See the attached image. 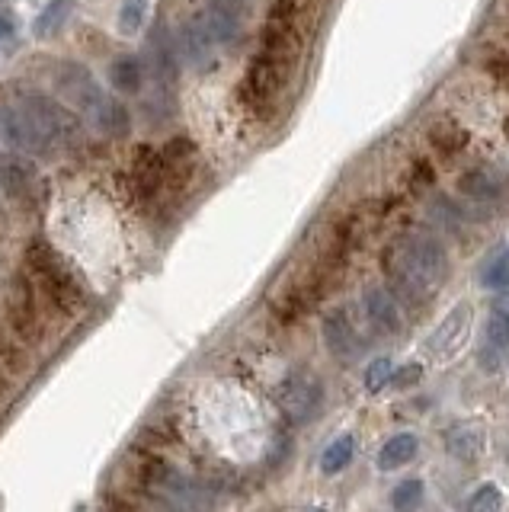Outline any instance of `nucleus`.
<instances>
[{"mask_svg":"<svg viewBox=\"0 0 509 512\" xmlns=\"http://www.w3.org/2000/svg\"><path fill=\"white\" fill-rule=\"evenodd\" d=\"M324 343L327 349L333 352V359H343L349 362L359 352V330L353 324V317H349L346 308H337L324 317Z\"/></svg>","mask_w":509,"mask_h":512,"instance_id":"10","label":"nucleus"},{"mask_svg":"<svg viewBox=\"0 0 509 512\" xmlns=\"http://www.w3.org/2000/svg\"><path fill=\"white\" fill-rule=\"evenodd\" d=\"M481 282H484V288H493V292H503V288H509V247H503L497 256H490V263L484 266Z\"/></svg>","mask_w":509,"mask_h":512,"instance_id":"22","label":"nucleus"},{"mask_svg":"<svg viewBox=\"0 0 509 512\" xmlns=\"http://www.w3.org/2000/svg\"><path fill=\"white\" fill-rule=\"evenodd\" d=\"M487 71L497 84H509V55H493L487 61Z\"/></svg>","mask_w":509,"mask_h":512,"instance_id":"26","label":"nucleus"},{"mask_svg":"<svg viewBox=\"0 0 509 512\" xmlns=\"http://www.w3.org/2000/svg\"><path fill=\"white\" fill-rule=\"evenodd\" d=\"M356 455V439L353 436H337L327 448H324V455H321V471L324 474H340L349 461H353Z\"/></svg>","mask_w":509,"mask_h":512,"instance_id":"19","label":"nucleus"},{"mask_svg":"<svg viewBox=\"0 0 509 512\" xmlns=\"http://www.w3.org/2000/svg\"><path fill=\"white\" fill-rule=\"evenodd\" d=\"M465 512H503V490L497 484H481L468 496Z\"/></svg>","mask_w":509,"mask_h":512,"instance_id":"23","label":"nucleus"},{"mask_svg":"<svg viewBox=\"0 0 509 512\" xmlns=\"http://www.w3.org/2000/svg\"><path fill=\"white\" fill-rule=\"evenodd\" d=\"M279 407L292 423H308L314 420L324 407V384L314 372H295L292 378L282 381L279 391Z\"/></svg>","mask_w":509,"mask_h":512,"instance_id":"4","label":"nucleus"},{"mask_svg":"<svg viewBox=\"0 0 509 512\" xmlns=\"http://www.w3.org/2000/svg\"><path fill=\"white\" fill-rule=\"evenodd\" d=\"M381 269H385L394 298H404L407 304H426L429 295L449 279L452 263L436 237L423 231H407L385 247Z\"/></svg>","mask_w":509,"mask_h":512,"instance_id":"1","label":"nucleus"},{"mask_svg":"<svg viewBox=\"0 0 509 512\" xmlns=\"http://www.w3.org/2000/svg\"><path fill=\"white\" fill-rule=\"evenodd\" d=\"M423 493H426V487H423L420 477L401 480V484L391 490V506H394V512H420Z\"/></svg>","mask_w":509,"mask_h":512,"instance_id":"20","label":"nucleus"},{"mask_svg":"<svg viewBox=\"0 0 509 512\" xmlns=\"http://www.w3.org/2000/svg\"><path fill=\"white\" fill-rule=\"evenodd\" d=\"M506 359H509V298H497L484 327L481 368L484 372H500Z\"/></svg>","mask_w":509,"mask_h":512,"instance_id":"6","label":"nucleus"},{"mask_svg":"<svg viewBox=\"0 0 509 512\" xmlns=\"http://www.w3.org/2000/svg\"><path fill=\"white\" fill-rule=\"evenodd\" d=\"M209 7H218V10H228V13L241 16L244 7H247V0H209Z\"/></svg>","mask_w":509,"mask_h":512,"instance_id":"27","label":"nucleus"},{"mask_svg":"<svg viewBox=\"0 0 509 512\" xmlns=\"http://www.w3.org/2000/svg\"><path fill=\"white\" fill-rule=\"evenodd\" d=\"M484 445H487V436L481 423H455L449 429V436H445V448L452 452V458L468 461V464L484 455Z\"/></svg>","mask_w":509,"mask_h":512,"instance_id":"12","label":"nucleus"},{"mask_svg":"<svg viewBox=\"0 0 509 512\" xmlns=\"http://www.w3.org/2000/svg\"><path fill=\"white\" fill-rule=\"evenodd\" d=\"M506 132H509V122H506Z\"/></svg>","mask_w":509,"mask_h":512,"instance_id":"31","label":"nucleus"},{"mask_svg":"<svg viewBox=\"0 0 509 512\" xmlns=\"http://www.w3.org/2000/svg\"><path fill=\"white\" fill-rule=\"evenodd\" d=\"M55 87L58 93L65 96V103L71 109H77L81 116L97 128V132L109 135V138H122L129 135L132 128V116L119 100H113L87 68L81 64H65L55 77Z\"/></svg>","mask_w":509,"mask_h":512,"instance_id":"3","label":"nucleus"},{"mask_svg":"<svg viewBox=\"0 0 509 512\" xmlns=\"http://www.w3.org/2000/svg\"><path fill=\"white\" fill-rule=\"evenodd\" d=\"M0 189L13 199H36L42 189L39 170L20 154H0Z\"/></svg>","mask_w":509,"mask_h":512,"instance_id":"8","label":"nucleus"},{"mask_svg":"<svg viewBox=\"0 0 509 512\" xmlns=\"http://www.w3.org/2000/svg\"><path fill=\"white\" fill-rule=\"evenodd\" d=\"M0 397H4V378H0Z\"/></svg>","mask_w":509,"mask_h":512,"instance_id":"29","label":"nucleus"},{"mask_svg":"<svg viewBox=\"0 0 509 512\" xmlns=\"http://www.w3.org/2000/svg\"><path fill=\"white\" fill-rule=\"evenodd\" d=\"M13 32H17V23H13L10 13H0V42H7Z\"/></svg>","mask_w":509,"mask_h":512,"instance_id":"28","label":"nucleus"},{"mask_svg":"<svg viewBox=\"0 0 509 512\" xmlns=\"http://www.w3.org/2000/svg\"><path fill=\"white\" fill-rule=\"evenodd\" d=\"M308 512H324V509H308Z\"/></svg>","mask_w":509,"mask_h":512,"instance_id":"30","label":"nucleus"},{"mask_svg":"<svg viewBox=\"0 0 509 512\" xmlns=\"http://www.w3.org/2000/svg\"><path fill=\"white\" fill-rule=\"evenodd\" d=\"M362 311H365V320H369L378 333H401L404 327L401 308H397L394 295L385 292V288H369L362 298Z\"/></svg>","mask_w":509,"mask_h":512,"instance_id":"11","label":"nucleus"},{"mask_svg":"<svg viewBox=\"0 0 509 512\" xmlns=\"http://www.w3.org/2000/svg\"><path fill=\"white\" fill-rule=\"evenodd\" d=\"M205 23H209V32L215 36L218 45H231L241 39V16L228 13V10H218V7H205L202 10Z\"/></svg>","mask_w":509,"mask_h":512,"instance_id":"18","label":"nucleus"},{"mask_svg":"<svg viewBox=\"0 0 509 512\" xmlns=\"http://www.w3.org/2000/svg\"><path fill=\"white\" fill-rule=\"evenodd\" d=\"M282 90V68L273 64L266 55L253 58L244 77V96L250 100L253 109H269L276 100V93Z\"/></svg>","mask_w":509,"mask_h":512,"instance_id":"7","label":"nucleus"},{"mask_svg":"<svg viewBox=\"0 0 509 512\" xmlns=\"http://www.w3.org/2000/svg\"><path fill=\"white\" fill-rule=\"evenodd\" d=\"M215 36L209 32V23H205V16L196 13V16H189V20L183 23L180 29V55L193 64V68H209V64L215 61Z\"/></svg>","mask_w":509,"mask_h":512,"instance_id":"9","label":"nucleus"},{"mask_svg":"<svg viewBox=\"0 0 509 512\" xmlns=\"http://www.w3.org/2000/svg\"><path fill=\"white\" fill-rule=\"evenodd\" d=\"M471 320H474V311H471V304H455V308L445 314L439 320V327L426 336V356H433L436 362H445V359H452L455 352L465 346L468 340V333H471Z\"/></svg>","mask_w":509,"mask_h":512,"instance_id":"5","label":"nucleus"},{"mask_svg":"<svg viewBox=\"0 0 509 512\" xmlns=\"http://www.w3.org/2000/svg\"><path fill=\"white\" fill-rule=\"evenodd\" d=\"M77 138L74 116L39 93H23L13 106H0V141L26 154H55Z\"/></svg>","mask_w":509,"mask_h":512,"instance_id":"2","label":"nucleus"},{"mask_svg":"<svg viewBox=\"0 0 509 512\" xmlns=\"http://www.w3.org/2000/svg\"><path fill=\"white\" fill-rule=\"evenodd\" d=\"M394 362L391 359H375L369 368H365V375H362V384H365V391H372L378 394L381 388H388V384L394 381Z\"/></svg>","mask_w":509,"mask_h":512,"instance_id":"24","label":"nucleus"},{"mask_svg":"<svg viewBox=\"0 0 509 512\" xmlns=\"http://www.w3.org/2000/svg\"><path fill=\"white\" fill-rule=\"evenodd\" d=\"M71 13H74V0H49L33 20V36L36 39L58 36V32L65 29V23L71 20Z\"/></svg>","mask_w":509,"mask_h":512,"instance_id":"17","label":"nucleus"},{"mask_svg":"<svg viewBox=\"0 0 509 512\" xmlns=\"http://www.w3.org/2000/svg\"><path fill=\"white\" fill-rule=\"evenodd\" d=\"M145 61L135 58V55H119L113 58V64H109V84H113L116 93H141V87H145Z\"/></svg>","mask_w":509,"mask_h":512,"instance_id":"13","label":"nucleus"},{"mask_svg":"<svg viewBox=\"0 0 509 512\" xmlns=\"http://www.w3.org/2000/svg\"><path fill=\"white\" fill-rule=\"evenodd\" d=\"M410 180H413V186H433V180H436L433 164H429V160H413Z\"/></svg>","mask_w":509,"mask_h":512,"instance_id":"25","label":"nucleus"},{"mask_svg":"<svg viewBox=\"0 0 509 512\" xmlns=\"http://www.w3.org/2000/svg\"><path fill=\"white\" fill-rule=\"evenodd\" d=\"M417 436H410V432H401V436H391L385 445H381L378 452V468L381 471H397L404 468V464H410L413 458H417Z\"/></svg>","mask_w":509,"mask_h":512,"instance_id":"16","label":"nucleus"},{"mask_svg":"<svg viewBox=\"0 0 509 512\" xmlns=\"http://www.w3.org/2000/svg\"><path fill=\"white\" fill-rule=\"evenodd\" d=\"M458 189L465 192L468 199H474V202H497L500 192H503L500 180L487 167H474V170L461 173L458 176Z\"/></svg>","mask_w":509,"mask_h":512,"instance_id":"14","label":"nucleus"},{"mask_svg":"<svg viewBox=\"0 0 509 512\" xmlns=\"http://www.w3.org/2000/svg\"><path fill=\"white\" fill-rule=\"evenodd\" d=\"M148 4L151 0H122V7H119V32L122 36H135V32H141V26H145V20H148Z\"/></svg>","mask_w":509,"mask_h":512,"instance_id":"21","label":"nucleus"},{"mask_svg":"<svg viewBox=\"0 0 509 512\" xmlns=\"http://www.w3.org/2000/svg\"><path fill=\"white\" fill-rule=\"evenodd\" d=\"M468 141H471V135H468V128H461L458 122H452V119H442V122H436L433 128H429V144L442 154V157H455V154H461L468 148Z\"/></svg>","mask_w":509,"mask_h":512,"instance_id":"15","label":"nucleus"}]
</instances>
